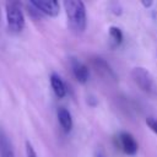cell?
I'll return each mask as SVG.
<instances>
[{
    "label": "cell",
    "mask_w": 157,
    "mask_h": 157,
    "mask_svg": "<svg viewBox=\"0 0 157 157\" xmlns=\"http://www.w3.org/2000/svg\"><path fill=\"white\" fill-rule=\"evenodd\" d=\"M63 5L66 12L70 28L77 34L83 33L87 26V13H86V6L83 1L66 0L63 2Z\"/></svg>",
    "instance_id": "cell-1"
},
{
    "label": "cell",
    "mask_w": 157,
    "mask_h": 157,
    "mask_svg": "<svg viewBox=\"0 0 157 157\" xmlns=\"http://www.w3.org/2000/svg\"><path fill=\"white\" fill-rule=\"evenodd\" d=\"M6 21L9 29L13 33H18L25 28V16L18 4H6Z\"/></svg>",
    "instance_id": "cell-2"
},
{
    "label": "cell",
    "mask_w": 157,
    "mask_h": 157,
    "mask_svg": "<svg viewBox=\"0 0 157 157\" xmlns=\"http://www.w3.org/2000/svg\"><path fill=\"white\" fill-rule=\"evenodd\" d=\"M131 78L132 81L139 86L140 90H142L144 92H152L153 90V77L152 75L148 72V70H146L145 67H134L131 70Z\"/></svg>",
    "instance_id": "cell-3"
},
{
    "label": "cell",
    "mask_w": 157,
    "mask_h": 157,
    "mask_svg": "<svg viewBox=\"0 0 157 157\" xmlns=\"http://www.w3.org/2000/svg\"><path fill=\"white\" fill-rule=\"evenodd\" d=\"M29 4L37 11H39L49 17L58 16L59 11H60V4L55 0H31Z\"/></svg>",
    "instance_id": "cell-4"
},
{
    "label": "cell",
    "mask_w": 157,
    "mask_h": 157,
    "mask_svg": "<svg viewBox=\"0 0 157 157\" xmlns=\"http://www.w3.org/2000/svg\"><path fill=\"white\" fill-rule=\"evenodd\" d=\"M118 140H119V145H120V148L124 151V153L129 155V156H134L136 155L137 152V142L135 140V137L128 132V131H121L119 135H118Z\"/></svg>",
    "instance_id": "cell-5"
},
{
    "label": "cell",
    "mask_w": 157,
    "mask_h": 157,
    "mask_svg": "<svg viewBox=\"0 0 157 157\" xmlns=\"http://www.w3.org/2000/svg\"><path fill=\"white\" fill-rule=\"evenodd\" d=\"M70 65H71L72 75H74V77L76 78V81H77L78 83H86V82L88 81V77H90L88 67H87L82 61H80V60L76 59V58H71Z\"/></svg>",
    "instance_id": "cell-6"
},
{
    "label": "cell",
    "mask_w": 157,
    "mask_h": 157,
    "mask_svg": "<svg viewBox=\"0 0 157 157\" xmlns=\"http://www.w3.org/2000/svg\"><path fill=\"white\" fill-rule=\"evenodd\" d=\"M56 117H58V121L63 129L64 132H70L72 130L74 126V121H72V117L71 113L65 108V107H60L56 112Z\"/></svg>",
    "instance_id": "cell-7"
},
{
    "label": "cell",
    "mask_w": 157,
    "mask_h": 157,
    "mask_svg": "<svg viewBox=\"0 0 157 157\" xmlns=\"http://www.w3.org/2000/svg\"><path fill=\"white\" fill-rule=\"evenodd\" d=\"M49 81H50V86H52L54 94L58 98H64L66 96V86H65V82L63 81V78L58 74L53 72L49 77Z\"/></svg>",
    "instance_id": "cell-8"
},
{
    "label": "cell",
    "mask_w": 157,
    "mask_h": 157,
    "mask_svg": "<svg viewBox=\"0 0 157 157\" xmlns=\"http://www.w3.org/2000/svg\"><path fill=\"white\" fill-rule=\"evenodd\" d=\"M0 157H16L12 144L5 134H0Z\"/></svg>",
    "instance_id": "cell-9"
},
{
    "label": "cell",
    "mask_w": 157,
    "mask_h": 157,
    "mask_svg": "<svg viewBox=\"0 0 157 157\" xmlns=\"http://www.w3.org/2000/svg\"><path fill=\"white\" fill-rule=\"evenodd\" d=\"M93 64H94L97 71H102V72H104L105 75H108V77H109V76L114 77V74H113L110 66H109L103 59H101V58H96L94 61H93Z\"/></svg>",
    "instance_id": "cell-10"
},
{
    "label": "cell",
    "mask_w": 157,
    "mask_h": 157,
    "mask_svg": "<svg viewBox=\"0 0 157 157\" xmlns=\"http://www.w3.org/2000/svg\"><path fill=\"white\" fill-rule=\"evenodd\" d=\"M109 37L114 42V45H119L123 42V32H121V29L119 27L112 26L109 28Z\"/></svg>",
    "instance_id": "cell-11"
},
{
    "label": "cell",
    "mask_w": 157,
    "mask_h": 157,
    "mask_svg": "<svg viewBox=\"0 0 157 157\" xmlns=\"http://www.w3.org/2000/svg\"><path fill=\"white\" fill-rule=\"evenodd\" d=\"M26 156L27 157H37V152L29 141H26Z\"/></svg>",
    "instance_id": "cell-12"
},
{
    "label": "cell",
    "mask_w": 157,
    "mask_h": 157,
    "mask_svg": "<svg viewBox=\"0 0 157 157\" xmlns=\"http://www.w3.org/2000/svg\"><path fill=\"white\" fill-rule=\"evenodd\" d=\"M146 124L147 126L150 128L151 131H153L156 135H157V120L155 118H147L146 119Z\"/></svg>",
    "instance_id": "cell-13"
},
{
    "label": "cell",
    "mask_w": 157,
    "mask_h": 157,
    "mask_svg": "<svg viewBox=\"0 0 157 157\" xmlns=\"http://www.w3.org/2000/svg\"><path fill=\"white\" fill-rule=\"evenodd\" d=\"M142 5H144V6H146V7H148V6H151V5H152V1H147V2H146V1H142Z\"/></svg>",
    "instance_id": "cell-14"
},
{
    "label": "cell",
    "mask_w": 157,
    "mask_h": 157,
    "mask_svg": "<svg viewBox=\"0 0 157 157\" xmlns=\"http://www.w3.org/2000/svg\"><path fill=\"white\" fill-rule=\"evenodd\" d=\"M94 157H104V156H103V155H102V153H101V152H97V153H96V156H94Z\"/></svg>",
    "instance_id": "cell-15"
}]
</instances>
